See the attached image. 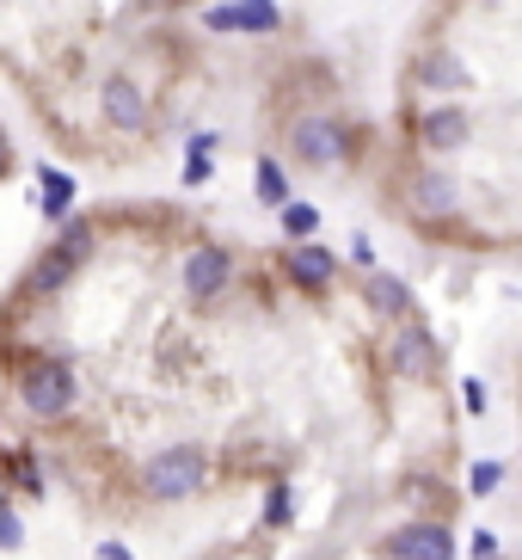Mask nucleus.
<instances>
[{"instance_id": "obj_10", "label": "nucleus", "mask_w": 522, "mask_h": 560, "mask_svg": "<svg viewBox=\"0 0 522 560\" xmlns=\"http://www.w3.org/2000/svg\"><path fill=\"white\" fill-rule=\"evenodd\" d=\"M98 105H105V117H111L117 130H142V124H147V100H142V86L123 81V74H111V81L98 86Z\"/></svg>"}, {"instance_id": "obj_16", "label": "nucleus", "mask_w": 522, "mask_h": 560, "mask_svg": "<svg viewBox=\"0 0 522 560\" xmlns=\"http://www.w3.org/2000/svg\"><path fill=\"white\" fill-rule=\"evenodd\" d=\"M283 229H289V234H313V229H320V210H313V203H283Z\"/></svg>"}, {"instance_id": "obj_7", "label": "nucleus", "mask_w": 522, "mask_h": 560, "mask_svg": "<svg viewBox=\"0 0 522 560\" xmlns=\"http://www.w3.org/2000/svg\"><path fill=\"white\" fill-rule=\"evenodd\" d=\"M467 136H474V124H467V112H461V105H437V112L418 117V142H425L430 154L467 149Z\"/></svg>"}, {"instance_id": "obj_5", "label": "nucleus", "mask_w": 522, "mask_h": 560, "mask_svg": "<svg viewBox=\"0 0 522 560\" xmlns=\"http://www.w3.org/2000/svg\"><path fill=\"white\" fill-rule=\"evenodd\" d=\"M437 363H442V351H437V339H430V327L406 320V327L393 332V376L425 382V376H437Z\"/></svg>"}, {"instance_id": "obj_21", "label": "nucleus", "mask_w": 522, "mask_h": 560, "mask_svg": "<svg viewBox=\"0 0 522 560\" xmlns=\"http://www.w3.org/2000/svg\"><path fill=\"white\" fill-rule=\"evenodd\" d=\"M461 400H467V412H486V388H479V382H467V388H461Z\"/></svg>"}, {"instance_id": "obj_17", "label": "nucleus", "mask_w": 522, "mask_h": 560, "mask_svg": "<svg viewBox=\"0 0 522 560\" xmlns=\"http://www.w3.org/2000/svg\"><path fill=\"white\" fill-rule=\"evenodd\" d=\"M19 542H25V524H19V511L7 505V511H0V548H7V555H13Z\"/></svg>"}, {"instance_id": "obj_6", "label": "nucleus", "mask_w": 522, "mask_h": 560, "mask_svg": "<svg viewBox=\"0 0 522 560\" xmlns=\"http://www.w3.org/2000/svg\"><path fill=\"white\" fill-rule=\"evenodd\" d=\"M228 283H234V253L228 247H197L191 259H185V290H191L197 302H215Z\"/></svg>"}, {"instance_id": "obj_3", "label": "nucleus", "mask_w": 522, "mask_h": 560, "mask_svg": "<svg viewBox=\"0 0 522 560\" xmlns=\"http://www.w3.org/2000/svg\"><path fill=\"white\" fill-rule=\"evenodd\" d=\"M86 259H93V229H86V222H68L62 241H56V247L44 253V265H37V290H44V296L49 290H62Z\"/></svg>"}, {"instance_id": "obj_4", "label": "nucleus", "mask_w": 522, "mask_h": 560, "mask_svg": "<svg viewBox=\"0 0 522 560\" xmlns=\"http://www.w3.org/2000/svg\"><path fill=\"white\" fill-rule=\"evenodd\" d=\"M412 210L425 215V222H442V215L461 210V179L449 166H425V173H412Z\"/></svg>"}, {"instance_id": "obj_18", "label": "nucleus", "mask_w": 522, "mask_h": 560, "mask_svg": "<svg viewBox=\"0 0 522 560\" xmlns=\"http://www.w3.org/2000/svg\"><path fill=\"white\" fill-rule=\"evenodd\" d=\"M498 480H505V468H498V462H474V480H467V487H474V493H491Z\"/></svg>"}, {"instance_id": "obj_22", "label": "nucleus", "mask_w": 522, "mask_h": 560, "mask_svg": "<svg viewBox=\"0 0 522 560\" xmlns=\"http://www.w3.org/2000/svg\"><path fill=\"white\" fill-rule=\"evenodd\" d=\"M98 560H130V548L123 542H98Z\"/></svg>"}, {"instance_id": "obj_9", "label": "nucleus", "mask_w": 522, "mask_h": 560, "mask_svg": "<svg viewBox=\"0 0 522 560\" xmlns=\"http://www.w3.org/2000/svg\"><path fill=\"white\" fill-rule=\"evenodd\" d=\"M388 555L393 560H455V542H449V529L442 524H406L388 542Z\"/></svg>"}, {"instance_id": "obj_8", "label": "nucleus", "mask_w": 522, "mask_h": 560, "mask_svg": "<svg viewBox=\"0 0 522 560\" xmlns=\"http://www.w3.org/2000/svg\"><path fill=\"white\" fill-rule=\"evenodd\" d=\"M295 154L308 166H339L344 161V130L332 117H301V124H295Z\"/></svg>"}, {"instance_id": "obj_20", "label": "nucleus", "mask_w": 522, "mask_h": 560, "mask_svg": "<svg viewBox=\"0 0 522 560\" xmlns=\"http://www.w3.org/2000/svg\"><path fill=\"white\" fill-rule=\"evenodd\" d=\"M474 560H498V536H491V529H479V536H474Z\"/></svg>"}, {"instance_id": "obj_12", "label": "nucleus", "mask_w": 522, "mask_h": 560, "mask_svg": "<svg viewBox=\"0 0 522 560\" xmlns=\"http://www.w3.org/2000/svg\"><path fill=\"white\" fill-rule=\"evenodd\" d=\"M369 302H376L381 314H400V320L412 314V290H406V278H393V271H376V278H369Z\"/></svg>"}, {"instance_id": "obj_15", "label": "nucleus", "mask_w": 522, "mask_h": 560, "mask_svg": "<svg viewBox=\"0 0 522 560\" xmlns=\"http://www.w3.org/2000/svg\"><path fill=\"white\" fill-rule=\"evenodd\" d=\"M7 462H13V475H19V487H25V493H44V487H49V480L37 475L32 450H13V456H7Z\"/></svg>"}, {"instance_id": "obj_2", "label": "nucleus", "mask_w": 522, "mask_h": 560, "mask_svg": "<svg viewBox=\"0 0 522 560\" xmlns=\"http://www.w3.org/2000/svg\"><path fill=\"white\" fill-rule=\"evenodd\" d=\"M19 395H25V407H32L37 419H62V412L74 407V370L56 363V358L25 363V370H19Z\"/></svg>"}, {"instance_id": "obj_13", "label": "nucleus", "mask_w": 522, "mask_h": 560, "mask_svg": "<svg viewBox=\"0 0 522 560\" xmlns=\"http://www.w3.org/2000/svg\"><path fill=\"white\" fill-rule=\"evenodd\" d=\"M37 185H44V215H56V222H62L68 203H74V179H68L62 166H44V173H37Z\"/></svg>"}, {"instance_id": "obj_1", "label": "nucleus", "mask_w": 522, "mask_h": 560, "mask_svg": "<svg viewBox=\"0 0 522 560\" xmlns=\"http://www.w3.org/2000/svg\"><path fill=\"white\" fill-rule=\"evenodd\" d=\"M203 475H210V456H203L197 444H173V450H161V456H147L142 487L154 499H185V493H197Z\"/></svg>"}, {"instance_id": "obj_19", "label": "nucleus", "mask_w": 522, "mask_h": 560, "mask_svg": "<svg viewBox=\"0 0 522 560\" xmlns=\"http://www.w3.org/2000/svg\"><path fill=\"white\" fill-rule=\"evenodd\" d=\"M264 517H271V524H289V487H271V499H264Z\"/></svg>"}, {"instance_id": "obj_11", "label": "nucleus", "mask_w": 522, "mask_h": 560, "mask_svg": "<svg viewBox=\"0 0 522 560\" xmlns=\"http://www.w3.org/2000/svg\"><path fill=\"white\" fill-rule=\"evenodd\" d=\"M332 271H339V259H332L327 247H313V241H301V247H289V278L301 283V290H327Z\"/></svg>"}, {"instance_id": "obj_14", "label": "nucleus", "mask_w": 522, "mask_h": 560, "mask_svg": "<svg viewBox=\"0 0 522 560\" xmlns=\"http://www.w3.org/2000/svg\"><path fill=\"white\" fill-rule=\"evenodd\" d=\"M259 198L264 203H289V179H283L277 161H259Z\"/></svg>"}]
</instances>
